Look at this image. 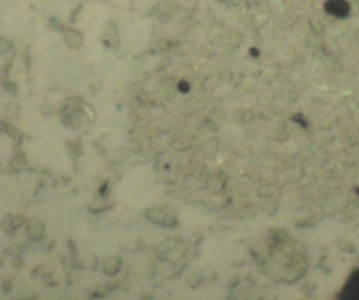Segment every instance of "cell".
Wrapping results in <instances>:
<instances>
[{"instance_id": "1", "label": "cell", "mask_w": 359, "mask_h": 300, "mask_svg": "<svg viewBox=\"0 0 359 300\" xmlns=\"http://www.w3.org/2000/svg\"><path fill=\"white\" fill-rule=\"evenodd\" d=\"M338 300H359V268H356L344 283Z\"/></svg>"}]
</instances>
